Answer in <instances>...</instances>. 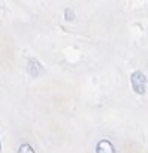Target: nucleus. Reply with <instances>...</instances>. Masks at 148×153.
<instances>
[{
    "instance_id": "obj_4",
    "label": "nucleus",
    "mask_w": 148,
    "mask_h": 153,
    "mask_svg": "<svg viewBox=\"0 0 148 153\" xmlns=\"http://www.w3.org/2000/svg\"><path fill=\"white\" fill-rule=\"evenodd\" d=\"M18 153H35V150H33V147H32L30 144L24 143V144H21V146H20Z\"/></svg>"
},
{
    "instance_id": "obj_3",
    "label": "nucleus",
    "mask_w": 148,
    "mask_h": 153,
    "mask_svg": "<svg viewBox=\"0 0 148 153\" xmlns=\"http://www.w3.org/2000/svg\"><path fill=\"white\" fill-rule=\"evenodd\" d=\"M96 153H115V147L108 140H100L96 144Z\"/></svg>"
},
{
    "instance_id": "obj_1",
    "label": "nucleus",
    "mask_w": 148,
    "mask_h": 153,
    "mask_svg": "<svg viewBox=\"0 0 148 153\" xmlns=\"http://www.w3.org/2000/svg\"><path fill=\"white\" fill-rule=\"evenodd\" d=\"M130 83H132V89L135 93L138 95H144L147 90V76L144 75V72L141 71H135L130 76Z\"/></svg>"
},
{
    "instance_id": "obj_6",
    "label": "nucleus",
    "mask_w": 148,
    "mask_h": 153,
    "mask_svg": "<svg viewBox=\"0 0 148 153\" xmlns=\"http://www.w3.org/2000/svg\"><path fill=\"white\" fill-rule=\"evenodd\" d=\"M0 152H2V144H0Z\"/></svg>"
},
{
    "instance_id": "obj_5",
    "label": "nucleus",
    "mask_w": 148,
    "mask_h": 153,
    "mask_svg": "<svg viewBox=\"0 0 148 153\" xmlns=\"http://www.w3.org/2000/svg\"><path fill=\"white\" fill-rule=\"evenodd\" d=\"M66 20H69V21H72L73 18H75V14H73V11L72 9H66Z\"/></svg>"
},
{
    "instance_id": "obj_2",
    "label": "nucleus",
    "mask_w": 148,
    "mask_h": 153,
    "mask_svg": "<svg viewBox=\"0 0 148 153\" xmlns=\"http://www.w3.org/2000/svg\"><path fill=\"white\" fill-rule=\"evenodd\" d=\"M27 71H29V74L33 76V78H38V76L43 72V68H42V65H40L36 59H30V60H29Z\"/></svg>"
}]
</instances>
